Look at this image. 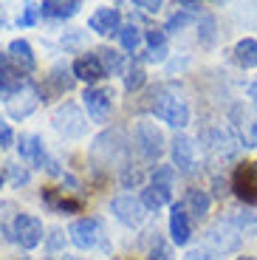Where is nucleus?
Instances as JSON below:
<instances>
[{"instance_id": "1", "label": "nucleus", "mask_w": 257, "mask_h": 260, "mask_svg": "<svg viewBox=\"0 0 257 260\" xmlns=\"http://www.w3.org/2000/svg\"><path fill=\"white\" fill-rule=\"evenodd\" d=\"M150 99H153V102H150L147 108L155 119L173 124V127H186V124H189V105H186V99L181 96V93H175L173 88H167V85H164V88H155Z\"/></svg>"}, {"instance_id": "2", "label": "nucleus", "mask_w": 257, "mask_h": 260, "mask_svg": "<svg viewBox=\"0 0 257 260\" xmlns=\"http://www.w3.org/2000/svg\"><path fill=\"white\" fill-rule=\"evenodd\" d=\"M229 187L243 204H257V164H251V161L238 164L232 170Z\"/></svg>"}, {"instance_id": "3", "label": "nucleus", "mask_w": 257, "mask_h": 260, "mask_svg": "<svg viewBox=\"0 0 257 260\" xmlns=\"http://www.w3.org/2000/svg\"><path fill=\"white\" fill-rule=\"evenodd\" d=\"M110 212L124 223V226H142L144 218H147V209H144L142 198H133V195H119L110 201Z\"/></svg>"}, {"instance_id": "4", "label": "nucleus", "mask_w": 257, "mask_h": 260, "mask_svg": "<svg viewBox=\"0 0 257 260\" xmlns=\"http://www.w3.org/2000/svg\"><path fill=\"white\" fill-rule=\"evenodd\" d=\"M12 232H14V241H17L23 249H34V246H40V241H43V223H40V218L26 215V212L14 215Z\"/></svg>"}, {"instance_id": "5", "label": "nucleus", "mask_w": 257, "mask_h": 260, "mask_svg": "<svg viewBox=\"0 0 257 260\" xmlns=\"http://www.w3.org/2000/svg\"><path fill=\"white\" fill-rule=\"evenodd\" d=\"M136 144H139V150H142V156L147 161H155L164 153V136H161V130L153 122L136 124Z\"/></svg>"}, {"instance_id": "6", "label": "nucleus", "mask_w": 257, "mask_h": 260, "mask_svg": "<svg viewBox=\"0 0 257 260\" xmlns=\"http://www.w3.org/2000/svg\"><path fill=\"white\" fill-rule=\"evenodd\" d=\"M54 127H57L59 133H65V136L79 139L85 133V116L79 113V108L74 102H65L54 111Z\"/></svg>"}, {"instance_id": "7", "label": "nucleus", "mask_w": 257, "mask_h": 260, "mask_svg": "<svg viewBox=\"0 0 257 260\" xmlns=\"http://www.w3.org/2000/svg\"><path fill=\"white\" fill-rule=\"evenodd\" d=\"M113 91L110 88H88V91L82 93V105L85 111H88V116L93 119V122H105V119L110 116V108H113Z\"/></svg>"}, {"instance_id": "8", "label": "nucleus", "mask_w": 257, "mask_h": 260, "mask_svg": "<svg viewBox=\"0 0 257 260\" xmlns=\"http://www.w3.org/2000/svg\"><path fill=\"white\" fill-rule=\"evenodd\" d=\"M206 241L212 243L218 252H232V249L240 246V229L235 226L232 221H218V223H212V226H209Z\"/></svg>"}, {"instance_id": "9", "label": "nucleus", "mask_w": 257, "mask_h": 260, "mask_svg": "<svg viewBox=\"0 0 257 260\" xmlns=\"http://www.w3.org/2000/svg\"><path fill=\"white\" fill-rule=\"evenodd\" d=\"M74 246L79 249H93L99 243V221L97 218H77V221L68 226Z\"/></svg>"}, {"instance_id": "10", "label": "nucleus", "mask_w": 257, "mask_h": 260, "mask_svg": "<svg viewBox=\"0 0 257 260\" xmlns=\"http://www.w3.org/2000/svg\"><path fill=\"white\" fill-rule=\"evenodd\" d=\"M170 153H173L175 170H181V173H192V170H195V142H192L189 136L178 133V136L173 139V147H170Z\"/></svg>"}, {"instance_id": "11", "label": "nucleus", "mask_w": 257, "mask_h": 260, "mask_svg": "<svg viewBox=\"0 0 257 260\" xmlns=\"http://www.w3.org/2000/svg\"><path fill=\"white\" fill-rule=\"evenodd\" d=\"M119 23H122V14H119L116 6H102V9H97V12L88 17L90 31H97V34H119L122 31Z\"/></svg>"}, {"instance_id": "12", "label": "nucleus", "mask_w": 257, "mask_h": 260, "mask_svg": "<svg viewBox=\"0 0 257 260\" xmlns=\"http://www.w3.org/2000/svg\"><path fill=\"white\" fill-rule=\"evenodd\" d=\"M71 74H74V79H82V82H99V79L108 77L99 54H85V57H79L77 62H74Z\"/></svg>"}, {"instance_id": "13", "label": "nucleus", "mask_w": 257, "mask_h": 260, "mask_svg": "<svg viewBox=\"0 0 257 260\" xmlns=\"http://www.w3.org/2000/svg\"><path fill=\"white\" fill-rule=\"evenodd\" d=\"M189 235H192V223H189V215H186L184 204H175L173 212H170V238L173 243L184 246L189 241Z\"/></svg>"}, {"instance_id": "14", "label": "nucleus", "mask_w": 257, "mask_h": 260, "mask_svg": "<svg viewBox=\"0 0 257 260\" xmlns=\"http://www.w3.org/2000/svg\"><path fill=\"white\" fill-rule=\"evenodd\" d=\"M37 91H34L31 85H26L23 91H17L12 99H9V116H14V119H26L28 113L37 108Z\"/></svg>"}, {"instance_id": "15", "label": "nucleus", "mask_w": 257, "mask_h": 260, "mask_svg": "<svg viewBox=\"0 0 257 260\" xmlns=\"http://www.w3.org/2000/svg\"><path fill=\"white\" fill-rule=\"evenodd\" d=\"M238 147H240V142L232 136V130L218 127V130H212V133H209V150H212V153H218V156L232 158L235 153H238Z\"/></svg>"}, {"instance_id": "16", "label": "nucleus", "mask_w": 257, "mask_h": 260, "mask_svg": "<svg viewBox=\"0 0 257 260\" xmlns=\"http://www.w3.org/2000/svg\"><path fill=\"white\" fill-rule=\"evenodd\" d=\"M9 59L14 62V68L17 71H34V65H37V59H34V51L31 46H28L26 40H12L9 43Z\"/></svg>"}, {"instance_id": "17", "label": "nucleus", "mask_w": 257, "mask_h": 260, "mask_svg": "<svg viewBox=\"0 0 257 260\" xmlns=\"http://www.w3.org/2000/svg\"><path fill=\"white\" fill-rule=\"evenodd\" d=\"M82 9V3L79 0H43L40 3V14L43 17H57V20H65V17H74V14Z\"/></svg>"}, {"instance_id": "18", "label": "nucleus", "mask_w": 257, "mask_h": 260, "mask_svg": "<svg viewBox=\"0 0 257 260\" xmlns=\"http://www.w3.org/2000/svg\"><path fill=\"white\" fill-rule=\"evenodd\" d=\"M17 150H20V156H23V158L37 161V164H43V167H45V161H48V156H45V150H43V139H40V136H31V133L20 136Z\"/></svg>"}, {"instance_id": "19", "label": "nucleus", "mask_w": 257, "mask_h": 260, "mask_svg": "<svg viewBox=\"0 0 257 260\" xmlns=\"http://www.w3.org/2000/svg\"><path fill=\"white\" fill-rule=\"evenodd\" d=\"M209 204H212V198L204 192V189H186L184 195V209L186 215H192V218H204L206 212H209Z\"/></svg>"}, {"instance_id": "20", "label": "nucleus", "mask_w": 257, "mask_h": 260, "mask_svg": "<svg viewBox=\"0 0 257 260\" xmlns=\"http://www.w3.org/2000/svg\"><path fill=\"white\" fill-rule=\"evenodd\" d=\"M235 62L240 65V68H257V40L251 37H243L235 46Z\"/></svg>"}, {"instance_id": "21", "label": "nucleus", "mask_w": 257, "mask_h": 260, "mask_svg": "<svg viewBox=\"0 0 257 260\" xmlns=\"http://www.w3.org/2000/svg\"><path fill=\"white\" fill-rule=\"evenodd\" d=\"M170 187H161V184H150L147 189L142 192V204L144 209H161L164 204H170Z\"/></svg>"}, {"instance_id": "22", "label": "nucleus", "mask_w": 257, "mask_h": 260, "mask_svg": "<svg viewBox=\"0 0 257 260\" xmlns=\"http://www.w3.org/2000/svg\"><path fill=\"white\" fill-rule=\"evenodd\" d=\"M43 201L54 212H79L82 209V201H77V198H59L57 189H43Z\"/></svg>"}, {"instance_id": "23", "label": "nucleus", "mask_w": 257, "mask_h": 260, "mask_svg": "<svg viewBox=\"0 0 257 260\" xmlns=\"http://www.w3.org/2000/svg\"><path fill=\"white\" fill-rule=\"evenodd\" d=\"M26 88V79H23V71H17V68H3L0 71V91H6V93H17Z\"/></svg>"}, {"instance_id": "24", "label": "nucleus", "mask_w": 257, "mask_h": 260, "mask_svg": "<svg viewBox=\"0 0 257 260\" xmlns=\"http://www.w3.org/2000/svg\"><path fill=\"white\" fill-rule=\"evenodd\" d=\"M99 59H102V65H105V71L108 74H119L124 68V62H122V54H116L113 48H99Z\"/></svg>"}, {"instance_id": "25", "label": "nucleus", "mask_w": 257, "mask_h": 260, "mask_svg": "<svg viewBox=\"0 0 257 260\" xmlns=\"http://www.w3.org/2000/svg\"><path fill=\"white\" fill-rule=\"evenodd\" d=\"M74 85V77L68 71H54L48 77V88H54V93H68Z\"/></svg>"}, {"instance_id": "26", "label": "nucleus", "mask_w": 257, "mask_h": 260, "mask_svg": "<svg viewBox=\"0 0 257 260\" xmlns=\"http://www.w3.org/2000/svg\"><path fill=\"white\" fill-rule=\"evenodd\" d=\"M198 40L204 43V46H212V43H215V17H212V14H204V17H201Z\"/></svg>"}, {"instance_id": "27", "label": "nucleus", "mask_w": 257, "mask_h": 260, "mask_svg": "<svg viewBox=\"0 0 257 260\" xmlns=\"http://www.w3.org/2000/svg\"><path fill=\"white\" fill-rule=\"evenodd\" d=\"M139 37H142V34H139V28H136L133 23H130V26H124L122 31H119V40H122V48H124V51H136V46H139Z\"/></svg>"}, {"instance_id": "28", "label": "nucleus", "mask_w": 257, "mask_h": 260, "mask_svg": "<svg viewBox=\"0 0 257 260\" xmlns=\"http://www.w3.org/2000/svg\"><path fill=\"white\" fill-rule=\"evenodd\" d=\"M147 82V77H144V71L142 68H139V65H133V68H130L127 71V77H124V91H139V88H142V85Z\"/></svg>"}, {"instance_id": "29", "label": "nucleus", "mask_w": 257, "mask_h": 260, "mask_svg": "<svg viewBox=\"0 0 257 260\" xmlns=\"http://www.w3.org/2000/svg\"><path fill=\"white\" fill-rule=\"evenodd\" d=\"M173 178H175V167H155L153 170V184L173 187Z\"/></svg>"}, {"instance_id": "30", "label": "nucleus", "mask_w": 257, "mask_h": 260, "mask_svg": "<svg viewBox=\"0 0 257 260\" xmlns=\"http://www.w3.org/2000/svg\"><path fill=\"white\" fill-rule=\"evenodd\" d=\"M144 37H147V46H150V51H155V48H164L167 43V31H158V28H150V31H144Z\"/></svg>"}, {"instance_id": "31", "label": "nucleus", "mask_w": 257, "mask_h": 260, "mask_svg": "<svg viewBox=\"0 0 257 260\" xmlns=\"http://www.w3.org/2000/svg\"><path fill=\"white\" fill-rule=\"evenodd\" d=\"M232 223H235L240 232H243V229H246V232H257V218H254V215H235Z\"/></svg>"}, {"instance_id": "32", "label": "nucleus", "mask_w": 257, "mask_h": 260, "mask_svg": "<svg viewBox=\"0 0 257 260\" xmlns=\"http://www.w3.org/2000/svg\"><path fill=\"white\" fill-rule=\"evenodd\" d=\"M186 23H189V14H186V12H175L173 17L167 20V28H164V31H181Z\"/></svg>"}, {"instance_id": "33", "label": "nucleus", "mask_w": 257, "mask_h": 260, "mask_svg": "<svg viewBox=\"0 0 257 260\" xmlns=\"http://www.w3.org/2000/svg\"><path fill=\"white\" fill-rule=\"evenodd\" d=\"M173 254H170V246L164 241H155V246L150 249V257L147 260H170Z\"/></svg>"}, {"instance_id": "34", "label": "nucleus", "mask_w": 257, "mask_h": 260, "mask_svg": "<svg viewBox=\"0 0 257 260\" xmlns=\"http://www.w3.org/2000/svg\"><path fill=\"white\" fill-rule=\"evenodd\" d=\"M40 14V6H34V3H28L26 12L20 14V26H34V20H37Z\"/></svg>"}, {"instance_id": "35", "label": "nucleus", "mask_w": 257, "mask_h": 260, "mask_svg": "<svg viewBox=\"0 0 257 260\" xmlns=\"http://www.w3.org/2000/svg\"><path fill=\"white\" fill-rule=\"evenodd\" d=\"M14 144V133H12V127H9L3 119H0V147H12Z\"/></svg>"}, {"instance_id": "36", "label": "nucleus", "mask_w": 257, "mask_h": 260, "mask_svg": "<svg viewBox=\"0 0 257 260\" xmlns=\"http://www.w3.org/2000/svg\"><path fill=\"white\" fill-rule=\"evenodd\" d=\"M9 176H12V184H26L28 181V173H26V170H20L17 164L9 167Z\"/></svg>"}, {"instance_id": "37", "label": "nucleus", "mask_w": 257, "mask_h": 260, "mask_svg": "<svg viewBox=\"0 0 257 260\" xmlns=\"http://www.w3.org/2000/svg\"><path fill=\"white\" fill-rule=\"evenodd\" d=\"M133 6L136 9H144V12H150V14H155L161 9V3H158V0H136Z\"/></svg>"}, {"instance_id": "38", "label": "nucleus", "mask_w": 257, "mask_h": 260, "mask_svg": "<svg viewBox=\"0 0 257 260\" xmlns=\"http://www.w3.org/2000/svg\"><path fill=\"white\" fill-rule=\"evenodd\" d=\"M139 181H142V173H139V170H124V173H122V184H124V187L139 184Z\"/></svg>"}, {"instance_id": "39", "label": "nucleus", "mask_w": 257, "mask_h": 260, "mask_svg": "<svg viewBox=\"0 0 257 260\" xmlns=\"http://www.w3.org/2000/svg\"><path fill=\"white\" fill-rule=\"evenodd\" d=\"M184 260H215L212 252H206V249H192V252H186Z\"/></svg>"}, {"instance_id": "40", "label": "nucleus", "mask_w": 257, "mask_h": 260, "mask_svg": "<svg viewBox=\"0 0 257 260\" xmlns=\"http://www.w3.org/2000/svg\"><path fill=\"white\" fill-rule=\"evenodd\" d=\"M178 6L184 9L186 14H189V12H201V3H195V0H181Z\"/></svg>"}, {"instance_id": "41", "label": "nucleus", "mask_w": 257, "mask_h": 260, "mask_svg": "<svg viewBox=\"0 0 257 260\" xmlns=\"http://www.w3.org/2000/svg\"><path fill=\"white\" fill-rule=\"evenodd\" d=\"M246 93H249V99H251V105H254V111H257V82H251L249 88H246Z\"/></svg>"}, {"instance_id": "42", "label": "nucleus", "mask_w": 257, "mask_h": 260, "mask_svg": "<svg viewBox=\"0 0 257 260\" xmlns=\"http://www.w3.org/2000/svg\"><path fill=\"white\" fill-rule=\"evenodd\" d=\"M6 59H9V54H3V51H0V71H3V68H9V65H6Z\"/></svg>"}, {"instance_id": "43", "label": "nucleus", "mask_w": 257, "mask_h": 260, "mask_svg": "<svg viewBox=\"0 0 257 260\" xmlns=\"http://www.w3.org/2000/svg\"><path fill=\"white\" fill-rule=\"evenodd\" d=\"M238 260H257V257H249V254H246V257H238Z\"/></svg>"}, {"instance_id": "44", "label": "nucleus", "mask_w": 257, "mask_h": 260, "mask_svg": "<svg viewBox=\"0 0 257 260\" xmlns=\"http://www.w3.org/2000/svg\"><path fill=\"white\" fill-rule=\"evenodd\" d=\"M0 28H3V12H0Z\"/></svg>"}, {"instance_id": "45", "label": "nucleus", "mask_w": 257, "mask_h": 260, "mask_svg": "<svg viewBox=\"0 0 257 260\" xmlns=\"http://www.w3.org/2000/svg\"><path fill=\"white\" fill-rule=\"evenodd\" d=\"M65 260H77V257H65Z\"/></svg>"}, {"instance_id": "46", "label": "nucleus", "mask_w": 257, "mask_h": 260, "mask_svg": "<svg viewBox=\"0 0 257 260\" xmlns=\"http://www.w3.org/2000/svg\"><path fill=\"white\" fill-rule=\"evenodd\" d=\"M0 184H3V176H0Z\"/></svg>"}]
</instances>
